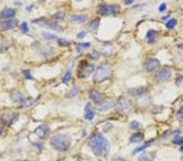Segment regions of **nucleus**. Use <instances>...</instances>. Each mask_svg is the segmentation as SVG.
<instances>
[{
    "instance_id": "nucleus-40",
    "label": "nucleus",
    "mask_w": 183,
    "mask_h": 161,
    "mask_svg": "<svg viewBox=\"0 0 183 161\" xmlns=\"http://www.w3.org/2000/svg\"><path fill=\"white\" fill-rule=\"evenodd\" d=\"M20 30L23 33H28L29 31V29H28V25L26 22H23L21 25H20Z\"/></svg>"
},
{
    "instance_id": "nucleus-39",
    "label": "nucleus",
    "mask_w": 183,
    "mask_h": 161,
    "mask_svg": "<svg viewBox=\"0 0 183 161\" xmlns=\"http://www.w3.org/2000/svg\"><path fill=\"white\" fill-rule=\"evenodd\" d=\"M20 71H21V73H22L24 74V77H25V78H26V79L33 80V78L32 75H31L30 70H29V69H21Z\"/></svg>"
},
{
    "instance_id": "nucleus-44",
    "label": "nucleus",
    "mask_w": 183,
    "mask_h": 161,
    "mask_svg": "<svg viewBox=\"0 0 183 161\" xmlns=\"http://www.w3.org/2000/svg\"><path fill=\"white\" fill-rule=\"evenodd\" d=\"M85 36H86V33L84 32V31H82V32H81V33H79L78 34H77V37L80 39H82V38H84Z\"/></svg>"
},
{
    "instance_id": "nucleus-25",
    "label": "nucleus",
    "mask_w": 183,
    "mask_h": 161,
    "mask_svg": "<svg viewBox=\"0 0 183 161\" xmlns=\"http://www.w3.org/2000/svg\"><path fill=\"white\" fill-rule=\"evenodd\" d=\"M5 116H6V118H3V120L7 123V124H10V125L12 123L15 122V121L17 120V118H18V115L16 114V113H12V114L5 115Z\"/></svg>"
},
{
    "instance_id": "nucleus-45",
    "label": "nucleus",
    "mask_w": 183,
    "mask_h": 161,
    "mask_svg": "<svg viewBox=\"0 0 183 161\" xmlns=\"http://www.w3.org/2000/svg\"><path fill=\"white\" fill-rule=\"evenodd\" d=\"M111 161H125V159H123V158H120V157H117V158L112 159Z\"/></svg>"
},
{
    "instance_id": "nucleus-9",
    "label": "nucleus",
    "mask_w": 183,
    "mask_h": 161,
    "mask_svg": "<svg viewBox=\"0 0 183 161\" xmlns=\"http://www.w3.org/2000/svg\"><path fill=\"white\" fill-rule=\"evenodd\" d=\"M160 62L157 59H147L145 60L143 63V67L146 72H152L155 69H156L157 68L160 67Z\"/></svg>"
},
{
    "instance_id": "nucleus-23",
    "label": "nucleus",
    "mask_w": 183,
    "mask_h": 161,
    "mask_svg": "<svg viewBox=\"0 0 183 161\" xmlns=\"http://www.w3.org/2000/svg\"><path fill=\"white\" fill-rule=\"evenodd\" d=\"M99 24H100V19L95 18L94 20L91 21L89 23V24H88V25H87L88 29H89V31L94 32V31H96L98 29H99Z\"/></svg>"
},
{
    "instance_id": "nucleus-4",
    "label": "nucleus",
    "mask_w": 183,
    "mask_h": 161,
    "mask_svg": "<svg viewBox=\"0 0 183 161\" xmlns=\"http://www.w3.org/2000/svg\"><path fill=\"white\" fill-rule=\"evenodd\" d=\"M94 71V65L89 63L86 60H81L77 69V76L80 79H85L89 78L92 73Z\"/></svg>"
},
{
    "instance_id": "nucleus-21",
    "label": "nucleus",
    "mask_w": 183,
    "mask_h": 161,
    "mask_svg": "<svg viewBox=\"0 0 183 161\" xmlns=\"http://www.w3.org/2000/svg\"><path fill=\"white\" fill-rule=\"evenodd\" d=\"M146 38H147V40H148V43L150 44H153L155 42L157 41V38H158V33L156 31L153 30V29H150L146 33Z\"/></svg>"
},
{
    "instance_id": "nucleus-26",
    "label": "nucleus",
    "mask_w": 183,
    "mask_h": 161,
    "mask_svg": "<svg viewBox=\"0 0 183 161\" xmlns=\"http://www.w3.org/2000/svg\"><path fill=\"white\" fill-rule=\"evenodd\" d=\"M78 93H79V89L77 88V86H73V88L69 91V93L66 94V98H73V97L77 96V94H78Z\"/></svg>"
},
{
    "instance_id": "nucleus-18",
    "label": "nucleus",
    "mask_w": 183,
    "mask_h": 161,
    "mask_svg": "<svg viewBox=\"0 0 183 161\" xmlns=\"http://www.w3.org/2000/svg\"><path fill=\"white\" fill-rule=\"evenodd\" d=\"M94 112L92 110V107L90 103H87L85 107V115H84V117H85V120H92L94 117Z\"/></svg>"
},
{
    "instance_id": "nucleus-46",
    "label": "nucleus",
    "mask_w": 183,
    "mask_h": 161,
    "mask_svg": "<svg viewBox=\"0 0 183 161\" xmlns=\"http://www.w3.org/2000/svg\"><path fill=\"white\" fill-rule=\"evenodd\" d=\"M125 4L126 5H129V4H132L133 3H134V1L133 0H126V1H125Z\"/></svg>"
},
{
    "instance_id": "nucleus-10",
    "label": "nucleus",
    "mask_w": 183,
    "mask_h": 161,
    "mask_svg": "<svg viewBox=\"0 0 183 161\" xmlns=\"http://www.w3.org/2000/svg\"><path fill=\"white\" fill-rule=\"evenodd\" d=\"M155 78L159 81H167L172 78V71L169 68H163L155 73Z\"/></svg>"
},
{
    "instance_id": "nucleus-1",
    "label": "nucleus",
    "mask_w": 183,
    "mask_h": 161,
    "mask_svg": "<svg viewBox=\"0 0 183 161\" xmlns=\"http://www.w3.org/2000/svg\"><path fill=\"white\" fill-rule=\"evenodd\" d=\"M92 152L96 156H108L110 151V143L108 140L100 133H95L90 136L88 142Z\"/></svg>"
},
{
    "instance_id": "nucleus-22",
    "label": "nucleus",
    "mask_w": 183,
    "mask_h": 161,
    "mask_svg": "<svg viewBox=\"0 0 183 161\" xmlns=\"http://www.w3.org/2000/svg\"><path fill=\"white\" fill-rule=\"evenodd\" d=\"M55 52H56V50H55V47L50 45L45 46V47L43 50V54L46 58L50 57V56L54 55Z\"/></svg>"
},
{
    "instance_id": "nucleus-52",
    "label": "nucleus",
    "mask_w": 183,
    "mask_h": 161,
    "mask_svg": "<svg viewBox=\"0 0 183 161\" xmlns=\"http://www.w3.org/2000/svg\"><path fill=\"white\" fill-rule=\"evenodd\" d=\"M1 17H1V13H0V19H1Z\"/></svg>"
},
{
    "instance_id": "nucleus-47",
    "label": "nucleus",
    "mask_w": 183,
    "mask_h": 161,
    "mask_svg": "<svg viewBox=\"0 0 183 161\" xmlns=\"http://www.w3.org/2000/svg\"><path fill=\"white\" fill-rule=\"evenodd\" d=\"M33 5H29V6L27 7L26 8V11H28V12H30V11L33 9Z\"/></svg>"
},
{
    "instance_id": "nucleus-43",
    "label": "nucleus",
    "mask_w": 183,
    "mask_h": 161,
    "mask_svg": "<svg viewBox=\"0 0 183 161\" xmlns=\"http://www.w3.org/2000/svg\"><path fill=\"white\" fill-rule=\"evenodd\" d=\"M176 83H177L179 86H182L183 87V76H180L176 81Z\"/></svg>"
},
{
    "instance_id": "nucleus-2",
    "label": "nucleus",
    "mask_w": 183,
    "mask_h": 161,
    "mask_svg": "<svg viewBox=\"0 0 183 161\" xmlns=\"http://www.w3.org/2000/svg\"><path fill=\"white\" fill-rule=\"evenodd\" d=\"M50 144L55 151L64 152L71 146V138L67 133H59L51 138Z\"/></svg>"
},
{
    "instance_id": "nucleus-51",
    "label": "nucleus",
    "mask_w": 183,
    "mask_h": 161,
    "mask_svg": "<svg viewBox=\"0 0 183 161\" xmlns=\"http://www.w3.org/2000/svg\"><path fill=\"white\" fill-rule=\"evenodd\" d=\"M1 133H2V131L0 130V134H1Z\"/></svg>"
},
{
    "instance_id": "nucleus-24",
    "label": "nucleus",
    "mask_w": 183,
    "mask_h": 161,
    "mask_svg": "<svg viewBox=\"0 0 183 161\" xmlns=\"http://www.w3.org/2000/svg\"><path fill=\"white\" fill-rule=\"evenodd\" d=\"M143 138H144V134L140 132H138V133H134L132 136L130 137V140L131 143H141L142 140H143Z\"/></svg>"
},
{
    "instance_id": "nucleus-50",
    "label": "nucleus",
    "mask_w": 183,
    "mask_h": 161,
    "mask_svg": "<svg viewBox=\"0 0 183 161\" xmlns=\"http://www.w3.org/2000/svg\"><path fill=\"white\" fill-rule=\"evenodd\" d=\"M180 47H181V50H182V51H183V44H181V45H180Z\"/></svg>"
},
{
    "instance_id": "nucleus-29",
    "label": "nucleus",
    "mask_w": 183,
    "mask_h": 161,
    "mask_svg": "<svg viewBox=\"0 0 183 161\" xmlns=\"http://www.w3.org/2000/svg\"><path fill=\"white\" fill-rule=\"evenodd\" d=\"M89 47H90V43H79V44L76 47V51H77V53H81V51H83V50L87 49V48H89Z\"/></svg>"
},
{
    "instance_id": "nucleus-48",
    "label": "nucleus",
    "mask_w": 183,
    "mask_h": 161,
    "mask_svg": "<svg viewBox=\"0 0 183 161\" xmlns=\"http://www.w3.org/2000/svg\"><path fill=\"white\" fill-rule=\"evenodd\" d=\"M170 17V14H169L168 16H165V17H162V20H164V21H165V20H167L168 18H169Z\"/></svg>"
},
{
    "instance_id": "nucleus-34",
    "label": "nucleus",
    "mask_w": 183,
    "mask_h": 161,
    "mask_svg": "<svg viewBox=\"0 0 183 161\" xmlns=\"http://www.w3.org/2000/svg\"><path fill=\"white\" fill-rule=\"evenodd\" d=\"M52 17L55 21H63L65 17V13L64 12H57L53 15Z\"/></svg>"
},
{
    "instance_id": "nucleus-7",
    "label": "nucleus",
    "mask_w": 183,
    "mask_h": 161,
    "mask_svg": "<svg viewBox=\"0 0 183 161\" xmlns=\"http://www.w3.org/2000/svg\"><path fill=\"white\" fill-rule=\"evenodd\" d=\"M120 7L118 4H104L99 7L97 12L101 16H116L120 13Z\"/></svg>"
},
{
    "instance_id": "nucleus-28",
    "label": "nucleus",
    "mask_w": 183,
    "mask_h": 161,
    "mask_svg": "<svg viewBox=\"0 0 183 161\" xmlns=\"http://www.w3.org/2000/svg\"><path fill=\"white\" fill-rule=\"evenodd\" d=\"M153 143V140L152 141H148V142H146V143H145L144 144L142 145L141 147H138V148L134 149V151H133V154H136V153H138V152H141V151H144V150H146L147 147H149L151 145V143Z\"/></svg>"
},
{
    "instance_id": "nucleus-37",
    "label": "nucleus",
    "mask_w": 183,
    "mask_h": 161,
    "mask_svg": "<svg viewBox=\"0 0 183 161\" xmlns=\"http://www.w3.org/2000/svg\"><path fill=\"white\" fill-rule=\"evenodd\" d=\"M177 24V21L176 19H170L169 20V21L166 23V27L168 29H173Z\"/></svg>"
},
{
    "instance_id": "nucleus-27",
    "label": "nucleus",
    "mask_w": 183,
    "mask_h": 161,
    "mask_svg": "<svg viewBox=\"0 0 183 161\" xmlns=\"http://www.w3.org/2000/svg\"><path fill=\"white\" fill-rule=\"evenodd\" d=\"M138 161H154V158L149 152H145L138 158Z\"/></svg>"
},
{
    "instance_id": "nucleus-30",
    "label": "nucleus",
    "mask_w": 183,
    "mask_h": 161,
    "mask_svg": "<svg viewBox=\"0 0 183 161\" xmlns=\"http://www.w3.org/2000/svg\"><path fill=\"white\" fill-rule=\"evenodd\" d=\"M87 55L89 59H93V60H94V61H97V60H99V57H100L99 53L97 51H95V50H93L92 51L89 52Z\"/></svg>"
},
{
    "instance_id": "nucleus-12",
    "label": "nucleus",
    "mask_w": 183,
    "mask_h": 161,
    "mask_svg": "<svg viewBox=\"0 0 183 161\" xmlns=\"http://www.w3.org/2000/svg\"><path fill=\"white\" fill-rule=\"evenodd\" d=\"M151 102V98H150L149 95H141L139 96V98H137L136 100V104L137 106H138L139 108H147L149 107V105L150 104Z\"/></svg>"
},
{
    "instance_id": "nucleus-35",
    "label": "nucleus",
    "mask_w": 183,
    "mask_h": 161,
    "mask_svg": "<svg viewBox=\"0 0 183 161\" xmlns=\"http://www.w3.org/2000/svg\"><path fill=\"white\" fill-rule=\"evenodd\" d=\"M142 128V124L136 120H133L132 122L130 123V128L133 130H138Z\"/></svg>"
},
{
    "instance_id": "nucleus-16",
    "label": "nucleus",
    "mask_w": 183,
    "mask_h": 161,
    "mask_svg": "<svg viewBox=\"0 0 183 161\" xmlns=\"http://www.w3.org/2000/svg\"><path fill=\"white\" fill-rule=\"evenodd\" d=\"M88 18V16L85 14H81V15H74V16H72L70 17V23L72 24H81V23H84Z\"/></svg>"
},
{
    "instance_id": "nucleus-8",
    "label": "nucleus",
    "mask_w": 183,
    "mask_h": 161,
    "mask_svg": "<svg viewBox=\"0 0 183 161\" xmlns=\"http://www.w3.org/2000/svg\"><path fill=\"white\" fill-rule=\"evenodd\" d=\"M33 133L36 135L39 139H45L51 133V128L47 124H41L37 127L33 131Z\"/></svg>"
},
{
    "instance_id": "nucleus-49",
    "label": "nucleus",
    "mask_w": 183,
    "mask_h": 161,
    "mask_svg": "<svg viewBox=\"0 0 183 161\" xmlns=\"http://www.w3.org/2000/svg\"><path fill=\"white\" fill-rule=\"evenodd\" d=\"M180 151H181V152H183V146H181V147L180 148ZM182 159H183V155H182Z\"/></svg>"
},
{
    "instance_id": "nucleus-19",
    "label": "nucleus",
    "mask_w": 183,
    "mask_h": 161,
    "mask_svg": "<svg viewBox=\"0 0 183 161\" xmlns=\"http://www.w3.org/2000/svg\"><path fill=\"white\" fill-rule=\"evenodd\" d=\"M114 51V46L111 43H107L104 46H103L101 48V51L103 55L106 57H108L110 55H112V52Z\"/></svg>"
},
{
    "instance_id": "nucleus-53",
    "label": "nucleus",
    "mask_w": 183,
    "mask_h": 161,
    "mask_svg": "<svg viewBox=\"0 0 183 161\" xmlns=\"http://www.w3.org/2000/svg\"><path fill=\"white\" fill-rule=\"evenodd\" d=\"M24 161H29V160H24Z\"/></svg>"
},
{
    "instance_id": "nucleus-11",
    "label": "nucleus",
    "mask_w": 183,
    "mask_h": 161,
    "mask_svg": "<svg viewBox=\"0 0 183 161\" xmlns=\"http://www.w3.org/2000/svg\"><path fill=\"white\" fill-rule=\"evenodd\" d=\"M113 106H115V103L112 100H105V101L102 100L101 102L97 103L96 108H97V110L100 111V112H106V111L111 109Z\"/></svg>"
},
{
    "instance_id": "nucleus-38",
    "label": "nucleus",
    "mask_w": 183,
    "mask_h": 161,
    "mask_svg": "<svg viewBox=\"0 0 183 161\" xmlns=\"http://www.w3.org/2000/svg\"><path fill=\"white\" fill-rule=\"evenodd\" d=\"M172 143L174 145H182L183 144V137L176 136L172 140Z\"/></svg>"
},
{
    "instance_id": "nucleus-31",
    "label": "nucleus",
    "mask_w": 183,
    "mask_h": 161,
    "mask_svg": "<svg viewBox=\"0 0 183 161\" xmlns=\"http://www.w3.org/2000/svg\"><path fill=\"white\" fill-rule=\"evenodd\" d=\"M71 78H72V71L69 69V70H68V71H66V73H65V74L64 75L63 78H62L61 81H62L63 83L67 84L70 82Z\"/></svg>"
},
{
    "instance_id": "nucleus-5",
    "label": "nucleus",
    "mask_w": 183,
    "mask_h": 161,
    "mask_svg": "<svg viewBox=\"0 0 183 161\" xmlns=\"http://www.w3.org/2000/svg\"><path fill=\"white\" fill-rule=\"evenodd\" d=\"M115 109L118 113L127 114L132 109V102L127 97H121L115 103Z\"/></svg>"
},
{
    "instance_id": "nucleus-41",
    "label": "nucleus",
    "mask_w": 183,
    "mask_h": 161,
    "mask_svg": "<svg viewBox=\"0 0 183 161\" xmlns=\"http://www.w3.org/2000/svg\"><path fill=\"white\" fill-rule=\"evenodd\" d=\"M177 115L179 120H183V106H181V108H180V109L177 111Z\"/></svg>"
},
{
    "instance_id": "nucleus-17",
    "label": "nucleus",
    "mask_w": 183,
    "mask_h": 161,
    "mask_svg": "<svg viewBox=\"0 0 183 161\" xmlns=\"http://www.w3.org/2000/svg\"><path fill=\"white\" fill-rule=\"evenodd\" d=\"M146 92V88L144 86H139V87H135L130 89L128 91L129 94L131 96H141L143 95Z\"/></svg>"
},
{
    "instance_id": "nucleus-33",
    "label": "nucleus",
    "mask_w": 183,
    "mask_h": 161,
    "mask_svg": "<svg viewBox=\"0 0 183 161\" xmlns=\"http://www.w3.org/2000/svg\"><path fill=\"white\" fill-rule=\"evenodd\" d=\"M59 45L61 46V47H68V46L71 45L72 43H73V41H70L69 39H64V38H58L57 40Z\"/></svg>"
},
{
    "instance_id": "nucleus-20",
    "label": "nucleus",
    "mask_w": 183,
    "mask_h": 161,
    "mask_svg": "<svg viewBox=\"0 0 183 161\" xmlns=\"http://www.w3.org/2000/svg\"><path fill=\"white\" fill-rule=\"evenodd\" d=\"M16 16V10L10 8H6L2 11L1 17L3 18H12Z\"/></svg>"
},
{
    "instance_id": "nucleus-6",
    "label": "nucleus",
    "mask_w": 183,
    "mask_h": 161,
    "mask_svg": "<svg viewBox=\"0 0 183 161\" xmlns=\"http://www.w3.org/2000/svg\"><path fill=\"white\" fill-rule=\"evenodd\" d=\"M33 23L37 24L40 27H43V28H47V29H51V30L57 31V32H63L64 29L59 25H57L55 22L50 21L48 19L42 17V18L36 19V20H33Z\"/></svg>"
},
{
    "instance_id": "nucleus-15",
    "label": "nucleus",
    "mask_w": 183,
    "mask_h": 161,
    "mask_svg": "<svg viewBox=\"0 0 183 161\" xmlns=\"http://www.w3.org/2000/svg\"><path fill=\"white\" fill-rule=\"evenodd\" d=\"M10 98L12 103H24L26 98H24V95L20 91H16L12 93L10 95Z\"/></svg>"
},
{
    "instance_id": "nucleus-42",
    "label": "nucleus",
    "mask_w": 183,
    "mask_h": 161,
    "mask_svg": "<svg viewBox=\"0 0 183 161\" xmlns=\"http://www.w3.org/2000/svg\"><path fill=\"white\" fill-rule=\"evenodd\" d=\"M166 8H167L166 3H161V4L160 5V7H159V12L164 13V12L166 10Z\"/></svg>"
},
{
    "instance_id": "nucleus-13",
    "label": "nucleus",
    "mask_w": 183,
    "mask_h": 161,
    "mask_svg": "<svg viewBox=\"0 0 183 161\" xmlns=\"http://www.w3.org/2000/svg\"><path fill=\"white\" fill-rule=\"evenodd\" d=\"M19 25V21L17 20H8V21H4L3 22L2 25V29L5 31L11 30V29H15L16 27H17V25Z\"/></svg>"
},
{
    "instance_id": "nucleus-54",
    "label": "nucleus",
    "mask_w": 183,
    "mask_h": 161,
    "mask_svg": "<svg viewBox=\"0 0 183 161\" xmlns=\"http://www.w3.org/2000/svg\"><path fill=\"white\" fill-rule=\"evenodd\" d=\"M16 161H20V160H16Z\"/></svg>"
},
{
    "instance_id": "nucleus-36",
    "label": "nucleus",
    "mask_w": 183,
    "mask_h": 161,
    "mask_svg": "<svg viewBox=\"0 0 183 161\" xmlns=\"http://www.w3.org/2000/svg\"><path fill=\"white\" fill-rule=\"evenodd\" d=\"M35 101H36V100L33 98H27V99L24 101V104H23V107H24V108H29V107L33 106V105L34 104Z\"/></svg>"
},
{
    "instance_id": "nucleus-3",
    "label": "nucleus",
    "mask_w": 183,
    "mask_h": 161,
    "mask_svg": "<svg viewBox=\"0 0 183 161\" xmlns=\"http://www.w3.org/2000/svg\"><path fill=\"white\" fill-rule=\"evenodd\" d=\"M112 73V65L108 63H102L94 74V82L96 83H102L111 78Z\"/></svg>"
},
{
    "instance_id": "nucleus-14",
    "label": "nucleus",
    "mask_w": 183,
    "mask_h": 161,
    "mask_svg": "<svg viewBox=\"0 0 183 161\" xmlns=\"http://www.w3.org/2000/svg\"><path fill=\"white\" fill-rule=\"evenodd\" d=\"M89 97L93 102L99 103L103 100V94L99 90L92 89L89 91Z\"/></svg>"
},
{
    "instance_id": "nucleus-32",
    "label": "nucleus",
    "mask_w": 183,
    "mask_h": 161,
    "mask_svg": "<svg viewBox=\"0 0 183 161\" xmlns=\"http://www.w3.org/2000/svg\"><path fill=\"white\" fill-rule=\"evenodd\" d=\"M42 37L45 39V40H55L57 39V36L53 33H47V32H42L41 33Z\"/></svg>"
}]
</instances>
